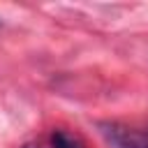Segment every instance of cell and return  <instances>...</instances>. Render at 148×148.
<instances>
[{
    "label": "cell",
    "instance_id": "cell-1",
    "mask_svg": "<svg viewBox=\"0 0 148 148\" xmlns=\"http://www.w3.org/2000/svg\"><path fill=\"white\" fill-rule=\"evenodd\" d=\"M102 132H104V136L109 139V143L113 148H148V136L146 134L120 127L116 123H104Z\"/></svg>",
    "mask_w": 148,
    "mask_h": 148
},
{
    "label": "cell",
    "instance_id": "cell-2",
    "mask_svg": "<svg viewBox=\"0 0 148 148\" xmlns=\"http://www.w3.org/2000/svg\"><path fill=\"white\" fill-rule=\"evenodd\" d=\"M51 146L53 148H83L79 136H74V134H69L65 130H56L51 134Z\"/></svg>",
    "mask_w": 148,
    "mask_h": 148
},
{
    "label": "cell",
    "instance_id": "cell-3",
    "mask_svg": "<svg viewBox=\"0 0 148 148\" xmlns=\"http://www.w3.org/2000/svg\"><path fill=\"white\" fill-rule=\"evenodd\" d=\"M23 148H39V146H35V143H25Z\"/></svg>",
    "mask_w": 148,
    "mask_h": 148
},
{
    "label": "cell",
    "instance_id": "cell-4",
    "mask_svg": "<svg viewBox=\"0 0 148 148\" xmlns=\"http://www.w3.org/2000/svg\"><path fill=\"white\" fill-rule=\"evenodd\" d=\"M146 136H148V127H146Z\"/></svg>",
    "mask_w": 148,
    "mask_h": 148
}]
</instances>
